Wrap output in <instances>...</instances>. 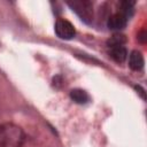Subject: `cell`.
Returning a JSON list of instances; mask_svg holds the SVG:
<instances>
[{
  "label": "cell",
  "instance_id": "cell-5",
  "mask_svg": "<svg viewBox=\"0 0 147 147\" xmlns=\"http://www.w3.org/2000/svg\"><path fill=\"white\" fill-rule=\"evenodd\" d=\"M144 55L139 51H132L129 55V67L134 71H140L144 68Z\"/></svg>",
  "mask_w": 147,
  "mask_h": 147
},
{
  "label": "cell",
  "instance_id": "cell-3",
  "mask_svg": "<svg viewBox=\"0 0 147 147\" xmlns=\"http://www.w3.org/2000/svg\"><path fill=\"white\" fill-rule=\"evenodd\" d=\"M69 6L72 8V10H75L79 17L85 21V22H90L92 20L93 16V10H92V5L88 1H74L70 2Z\"/></svg>",
  "mask_w": 147,
  "mask_h": 147
},
{
  "label": "cell",
  "instance_id": "cell-1",
  "mask_svg": "<svg viewBox=\"0 0 147 147\" xmlns=\"http://www.w3.org/2000/svg\"><path fill=\"white\" fill-rule=\"evenodd\" d=\"M25 142L23 129L11 122L0 124V147H22Z\"/></svg>",
  "mask_w": 147,
  "mask_h": 147
},
{
  "label": "cell",
  "instance_id": "cell-8",
  "mask_svg": "<svg viewBox=\"0 0 147 147\" xmlns=\"http://www.w3.org/2000/svg\"><path fill=\"white\" fill-rule=\"evenodd\" d=\"M125 42H126V38L124 34H121V33H115L107 40V45L109 48L116 47V46H124Z\"/></svg>",
  "mask_w": 147,
  "mask_h": 147
},
{
  "label": "cell",
  "instance_id": "cell-6",
  "mask_svg": "<svg viewBox=\"0 0 147 147\" xmlns=\"http://www.w3.org/2000/svg\"><path fill=\"white\" fill-rule=\"evenodd\" d=\"M109 55L110 57L117 62V63H123L127 59V51L124 46H116V47H110L109 48Z\"/></svg>",
  "mask_w": 147,
  "mask_h": 147
},
{
  "label": "cell",
  "instance_id": "cell-7",
  "mask_svg": "<svg viewBox=\"0 0 147 147\" xmlns=\"http://www.w3.org/2000/svg\"><path fill=\"white\" fill-rule=\"evenodd\" d=\"M70 98L74 102L78 103V105H84L90 101V95L87 94L86 91L82 90V88H74L70 91Z\"/></svg>",
  "mask_w": 147,
  "mask_h": 147
},
{
  "label": "cell",
  "instance_id": "cell-4",
  "mask_svg": "<svg viewBox=\"0 0 147 147\" xmlns=\"http://www.w3.org/2000/svg\"><path fill=\"white\" fill-rule=\"evenodd\" d=\"M126 23H127V17H125L123 14L121 13H115L113 14L108 21H107V25L110 30H114V31H119V30H123L125 26H126Z\"/></svg>",
  "mask_w": 147,
  "mask_h": 147
},
{
  "label": "cell",
  "instance_id": "cell-2",
  "mask_svg": "<svg viewBox=\"0 0 147 147\" xmlns=\"http://www.w3.org/2000/svg\"><path fill=\"white\" fill-rule=\"evenodd\" d=\"M54 31L59 38L64 40H70L76 36V29L74 24L64 18H59L55 22Z\"/></svg>",
  "mask_w": 147,
  "mask_h": 147
}]
</instances>
